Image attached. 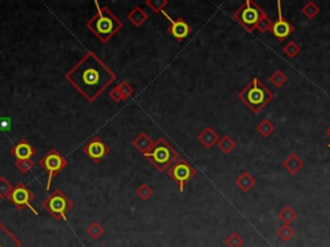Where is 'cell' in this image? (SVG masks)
<instances>
[{
	"mask_svg": "<svg viewBox=\"0 0 330 247\" xmlns=\"http://www.w3.org/2000/svg\"><path fill=\"white\" fill-rule=\"evenodd\" d=\"M65 79L86 101L93 103L115 83L118 75L95 52H86L65 74Z\"/></svg>",
	"mask_w": 330,
	"mask_h": 247,
	"instance_id": "cell-1",
	"label": "cell"
},
{
	"mask_svg": "<svg viewBox=\"0 0 330 247\" xmlns=\"http://www.w3.org/2000/svg\"><path fill=\"white\" fill-rule=\"evenodd\" d=\"M95 4L97 11L85 23V26L101 43L106 44L123 29V21L116 17L107 7L100 6L98 2Z\"/></svg>",
	"mask_w": 330,
	"mask_h": 247,
	"instance_id": "cell-2",
	"label": "cell"
},
{
	"mask_svg": "<svg viewBox=\"0 0 330 247\" xmlns=\"http://www.w3.org/2000/svg\"><path fill=\"white\" fill-rule=\"evenodd\" d=\"M238 97L254 115H258L272 101L273 93L258 78H254L239 93Z\"/></svg>",
	"mask_w": 330,
	"mask_h": 247,
	"instance_id": "cell-3",
	"label": "cell"
},
{
	"mask_svg": "<svg viewBox=\"0 0 330 247\" xmlns=\"http://www.w3.org/2000/svg\"><path fill=\"white\" fill-rule=\"evenodd\" d=\"M144 156L147 161L160 172L167 171L179 158L178 151L175 150L165 138L156 139L152 150Z\"/></svg>",
	"mask_w": 330,
	"mask_h": 247,
	"instance_id": "cell-4",
	"label": "cell"
},
{
	"mask_svg": "<svg viewBox=\"0 0 330 247\" xmlns=\"http://www.w3.org/2000/svg\"><path fill=\"white\" fill-rule=\"evenodd\" d=\"M263 16H266V12L258 4L254 3L253 0H245L243 6L239 7L238 11L233 12L232 18L245 31L252 34L256 30L257 23Z\"/></svg>",
	"mask_w": 330,
	"mask_h": 247,
	"instance_id": "cell-5",
	"label": "cell"
},
{
	"mask_svg": "<svg viewBox=\"0 0 330 247\" xmlns=\"http://www.w3.org/2000/svg\"><path fill=\"white\" fill-rule=\"evenodd\" d=\"M46 213L56 220H66V215L74 207V202L61 190H55L41 204Z\"/></svg>",
	"mask_w": 330,
	"mask_h": 247,
	"instance_id": "cell-6",
	"label": "cell"
},
{
	"mask_svg": "<svg viewBox=\"0 0 330 247\" xmlns=\"http://www.w3.org/2000/svg\"><path fill=\"white\" fill-rule=\"evenodd\" d=\"M39 166L48 174V180H46V191L51 190L52 180L55 176H57L65 167L67 166V160L63 155H61L56 148H51L44 155L39 161Z\"/></svg>",
	"mask_w": 330,
	"mask_h": 247,
	"instance_id": "cell-7",
	"label": "cell"
},
{
	"mask_svg": "<svg viewBox=\"0 0 330 247\" xmlns=\"http://www.w3.org/2000/svg\"><path fill=\"white\" fill-rule=\"evenodd\" d=\"M167 174L170 179L178 184L179 192H183L186 184L188 183L191 179H194L196 176V169L187 161L186 158L179 157L169 169L167 170Z\"/></svg>",
	"mask_w": 330,
	"mask_h": 247,
	"instance_id": "cell-8",
	"label": "cell"
},
{
	"mask_svg": "<svg viewBox=\"0 0 330 247\" xmlns=\"http://www.w3.org/2000/svg\"><path fill=\"white\" fill-rule=\"evenodd\" d=\"M35 199V195L26 184L18 183L16 184L13 190H12L11 195H9L8 200L12 202V205L17 210H25L30 209L35 215H37V210L32 206V201Z\"/></svg>",
	"mask_w": 330,
	"mask_h": 247,
	"instance_id": "cell-9",
	"label": "cell"
},
{
	"mask_svg": "<svg viewBox=\"0 0 330 247\" xmlns=\"http://www.w3.org/2000/svg\"><path fill=\"white\" fill-rule=\"evenodd\" d=\"M83 152L86 157H89L95 164H98L110 153V147L104 139L96 135L83 146Z\"/></svg>",
	"mask_w": 330,
	"mask_h": 247,
	"instance_id": "cell-10",
	"label": "cell"
},
{
	"mask_svg": "<svg viewBox=\"0 0 330 247\" xmlns=\"http://www.w3.org/2000/svg\"><path fill=\"white\" fill-rule=\"evenodd\" d=\"M277 20L273 21L271 26L270 32L277 39L278 41H284L285 39L289 38L290 35L296 31V27L284 17L282 15V4L280 0H277Z\"/></svg>",
	"mask_w": 330,
	"mask_h": 247,
	"instance_id": "cell-11",
	"label": "cell"
},
{
	"mask_svg": "<svg viewBox=\"0 0 330 247\" xmlns=\"http://www.w3.org/2000/svg\"><path fill=\"white\" fill-rule=\"evenodd\" d=\"M163 15H164V17L169 21L168 32L172 35L175 40H178V41L184 40V39H186L187 36H188V35L193 32V27L190 26L188 23H187V21H184L182 17H178L177 20H173V18H170V16L168 15L165 11L163 12Z\"/></svg>",
	"mask_w": 330,
	"mask_h": 247,
	"instance_id": "cell-12",
	"label": "cell"
},
{
	"mask_svg": "<svg viewBox=\"0 0 330 247\" xmlns=\"http://www.w3.org/2000/svg\"><path fill=\"white\" fill-rule=\"evenodd\" d=\"M11 155L16 160H30L36 155V150L27 139L21 138L20 141L16 142L15 146L12 147Z\"/></svg>",
	"mask_w": 330,
	"mask_h": 247,
	"instance_id": "cell-13",
	"label": "cell"
},
{
	"mask_svg": "<svg viewBox=\"0 0 330 247\" xmlns=\"http://www.w3.org/2000/svg\"><path fill=\"white\" fill-rule=\"evenodd\" d=\"M21 241L0 221V247H21Z\"/></svg>",
	"mask_w": 330,
	"mask_h": 247,
	"instance_id": "cell-14",
	"label": "cell"
},
{
	"mask_svg": "<svg viewBox=\"0 0 330 247\" xmlns=\"http://www.w3.org/2000/svg\"><path fill=\"white\" fill-rule=\"evenodd\" d=\"M282 167L289 172L290 175H296L304 167V161L297 153H292L282 161Z\"/></svg>",
	"mask_w": 330,
	"mask_h": 247,
	"instance_id": "cell-15",
	"label": "cell"
},
{
	"mask_svg": "<svg viewBox=\"0 0 330 247\" xmlns=\"http://www.w3.org/2000/svg\"><path fill=\"white\" fill-rule=\"evenodd\" d=\"M198 141L200 142V143L203 144L205 148H207V150H210V148H213L215 144L218 143L219 135L217 134V133L212 129V128L207 127L204 130H203V132L200 133V134L198 135Z\"/></svg>",
	"mask_w": 330,
	"mask_h": 247,
	"instance_id": "cell-16",
	"label": "cell"
},
{
	"mask_svg": "<svg viewBox=\"0 0 330 247\" xmlns=\"http://www.w3.org/2000/svg\"><path fill=\"white\" fill-rule=\"evenodd\" d=\"M132 144L135 150L139 151L142 155H146V153H149L150 151L152 150V147H154V144H155V141H152L146 133H141L137 138L133 139Z\"/></svg>",
	"mask_w": 330,
	"mask_h": 247,
	"instance_id": "cell-17",
	"label": "cell"
},
{
	"mask_svg": "<svg viewBox=\"0 0 330 247\" xmlns=\"http://www.w3.org/2000/svg\"><path fill=\"white\" fill-rule=\"evenodd\" d=\"M126 18L132 22V25H134L135 27H141L147 20H149V15L147 12L144 11V8L139 6L134 7L129 11V13L126 15Z\"/></svg>",
	"mask_w": 330,
	"mask_h": 247,
	"instance_id": "cell-18",
	"label": "cell"
},
{
	"mask_svg": "<svg viewBox=\"0 0 330 247\" xmlns=\"http://www.w3.org/2000/svg\"><path fill=\"white\" fill-rule=\"evenodd\" d=\"M235 184L238 186L239 190L247 193L249 192L254 186H256V179H254V176H253L252 174H249L248 171H243L240 175L236 178Z\"/></svg>",
	"mask_w": 330,
	"mask_h": 247,
	"instance_id": "cell-19",
	"label": "cell"
},
{
	"mask_svg": "<svg viewBox=\"0 0 330 247\" xmlns=\"http://www.w3.org/2000/svg\"><path fill=\"white\" fill-rule=\"evenodd\" d=\"M297 216H298L297 211L293 209V207L290 206L282 207V209L278 211V219L287 225L292 224V223L297 219Z\"/></svg>",
	"mask_w": 330,
	"mask_h": 247,
	"instance_id": "cell-20",
	"label": "cell"
},
{
	"mask_svg": "<svg viewBox=\"0 0 330 247\" xmlns=\"http://www.w3.org/2000/svg\"><path fill=\"white\" fill-rule=\"evenodd\" d=\"M275 125H273L272 121H270L268 118H264V120H262L261 122L257 125L256 130L258 132V134H261L263 138H268L270 135L273 134V132H275Z\"/></svg>",
	"mask_w": 330,
	"mask_h": 247,
	"instance_id": "cell-21",
	"label": "cell"
},
{
	"mask_svg": "<svg viewBox=\"0 0 330 247\" xmlns=\"http://www.w3.org/2000/svg\"><path fill=\"white\" fill-rule=\"evenodd\" d=\"M217 146H218V148L222 152L226 153V155H230L236 148V142L231 138L230 135H223L222 138H219Z\"/></svg>",
	"mask_w": 330,
	"mask_h": 247,
	"instance_id": "cell-22",
	"label": "cell"
},
{
	"mask_svg": "<svg viewBox=\"0 0 330 247\" xmlns=\"http://www.w3.org/2000/svg\"><path fill=\"white\" fill-rule=\"evenodd\" d=\"M301 12L302 15L307 18V20H313V18L320 13V8L316 6L315 2H307V3L302 7Z\"/></svg>",
	"mask_w": 330,
	"mask_h": 247,
	"instance_id": "cell-23",
	"label": "cell"
},
{
	"mask_svg": "<svg viewBox=\"0 0 330 247\" xmlns=\"http://www.w3.org/2000/svg\"><path fill=\"white\" fill-rule=\"evenodd\" d=\"M105 228L102 227V224H100L98 221H92L88 228H86V234L90 237L92 239H98L104 236Z\"/></svg>",
	"mask_w": 330,
	"mask_h": 247,
	"instance_id": "cell-24",
	"label": "cell"
},
{
	"mask_svg": "<svg viewBox=\"0 0 330 247\" xmlns=\"http://www.w3.org/2000/svg\"><path fill=\"white\" fill-rule=\"evenodd\" d=\"M268 80H270V83L272 84L275 88H277V89H280V88H282V86L287 84L288 81V76L285 75L284 72L281 71V70H276L275 72H273L272 75L268 78Z\"/></svg>",
	"mask_w": 330,
	"mask_h": 247,
	"instance_id": "cell-25",
	"label": "cell"
},
{
	"mask_svg": "<svg viewBox=\"0 0 330 247\" xmlns=\"http://www.w3.org/2000/svg\"><path fill=\"white\" fill-rule=\"evenodd\" d=\"M282 52H284V54L287 55L288 58L293 59V58H296L297 55L301 53V46H299L296 41H288V43L282 46Z\"/></svg>",
	"mask_w": 330,
	"mask_h": 247,
	"instance_id": "cell-26",
	"label": "cell"
},
{
	"mask_svg": "<svg viewBox=\"0 0 330 247\" xmlns=\"http://www.w3.org/2000/svg\"><path fill=\"white\" fill-rule=\"evenodd\" d=\"M13 187H15V186H13L6 176H0V200L8 199Z\"/></svg>",
	"mask_w": 330,
	"mask_h": 247,
	"instance_id": "cell-27",
	"label": "cell"
},
{
	"mask_svg": "<svg viewBox=\"0 0 330 247\" xmlns=\"http://www.w3.org/2000/svg\"><path fill=\"white\" fill-rule=\"evenodd\" d=\"M294 236H296V230H294L293 228L290 227V225L284 224V225H281V227L278 228L277 237L281 239V241L288 242V241H290V239L293 238Z\"/></svg>",
	"mask_w": 330,
	"mask_h": 247,
	"instance_id": "cell-28",
	"label": "cell"
},
{
	"mask_svg": "<svg viewBox=\"0 0 330 247\" xmlns=\"http://www.w3.org/2000/svg\"><path fill=\"white\" fill-rule=\"evenodd\" d=\"M135 195H137L138 199L142 200V201H147V200L151 199L152 195H154V190L150 187L149 184L144 183L135 190Z\"/></svg>",
	"mask_w": 330,
	"mask_h": 247,
	"instance_id": "cell-29",
	"label": "cell"
},
{
	"mask_svg": "<svg viewBox=\"0 0 330 247\" xmlns=\"http://www.w3.org/2000/svg\"><path fill=\"white\" fill-rule=\"evenodd\" d=\"M146 6L154 13H163L164 8L168 6V0H146Z\"/></svg>",
	"mask_w": 330,
	"mask_h": 247,
	"instance_id": "cell-30",
	"label": "cell"
},
{
	"mask_svg": "<svg viewBox=\"0 0 330 247\" xmlns=\"http://www.w3.org/2000/svg\"><path fill=\"white\" fill-rule=\"evenodd\" d=\"M15 166L17 167L22 174H27V172L34 169L35 162L32 158H30V160H16Z\"/></svg>",
	"mask_w": 330,
	"mask_h": 247,
	"instance_id": "cell-31",
	"label": "cell"
},
{
	"mask_svg": "<svg viewBox=\"0 0 330 247\" xmlns=\"http://www.w3.org/2000/svg\"><path fill=\"white\" fill-rule=\"evenodd\" d=\"M116 86H118L119 90H120L124 101H128V99L134 94V88H133L129 83H126V81H123V83L118 84Z\"/></svg>",
	"mask_w": 330,
	"mask_h": 247,
	"instance_id": "cell-32",
	"label": "cell"
},
{
	"mask_svg": "<svg viewBox=\"0 0 330 247\" xmlns=\"http://www.w3.org/2000/svg\"><path fill=\"white\" fill-rule=\"evenodd\" d=\"M227 247H243L244 244V238L239 234V233L233 232L226 238Z\"/></svg>",
	"mask_w": 330,
	"mask_h": 247,
	"instance_id": "cell-33",
	"label": "cell"
},
{
	"mask_svg": "<svg viewBox=\"0 0 330 247\" xmlns=\"http://www.w3.org/2000/svg\"><path fill=\"white\" fill-rule=\"evenodd\" d=\"M271 26H272V21H271L270 17L266 15V16H263L261 20H259L258 23H257L256 29L258 30L259 32H262V34H264V32L270 31Z\"/></svg>",
	"mask_w": 330,
	"mask_h": 247,
	"instance_id": "cell-34",
	"label": "cell"
},
{
	"mask_svg": "<svg viewBox=\"0 0 330 247\" xmlns=\"http://www.w3.org/2000/svg\"><path fill=\"white\" fill-rule=\"evenodd\" d=\"M109 97L111 98L112 101L115 102V103H120V102H124L123 95H121L120 90H119V88L116 85L114 86V88H112V89L109 92Z\"/></svg>",
	"mask_w": 330,
	"mask_h": 247,
	"instance_id": "cell-35",
	"label": "cell"
},
{
	"mask_svg": "<svg viewBox=\"0 0 330 247\" xmlns=\"http://www.w3.org/2000/svg\"><path fill=\"white\" fill-rule=\"evenodd\" d=\"M326 135H327V137H329V138H330V127L327 128V130H326Z\"/></svg>",
	"mask_w": 330,
	"mask_h": 247,
	"instance_id": "cell-36",
	"label": "cell"
},
{
	"mask_svg": "<svg viewBox=\"0 0 330 247\" xmlns=\"http://www.w3.org/2000/svg\"><path fill=\"white\" fill-rule=\"evenodd\" d=\"M329 147H330V144H329Z\"/></svg>",
	"mask_w": 330,
	"mask_h": 247,
	"instance_id": "cell-37",
	"label": "cell"
}]
</instances>
